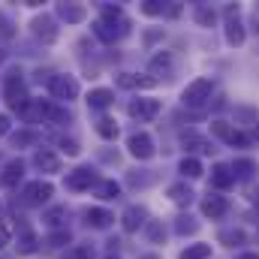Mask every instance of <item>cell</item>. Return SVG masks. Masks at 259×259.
Returning <instances> with one entry per match:
<instances>
[{
	"label": "cell",
	"mask_w": 259,
	"mask_h": 259,
	"mask_svg": "<svg viewBox=\"0 0 259 259\" xmlns=\"http://www.w3.org/2000/svg\"><path fill=\"white\" fill-rule=\"evenodd\" d=\"M3 100L15 109V112H21L30 100H27V91H24V81H21V72L18 69H12L9 75H6V84H3Z\"/></svg>",
	"instance_id": "1"
},
{
	"label": "cell",
	"mask_w": 259,
	"mask_h": 259,
	"mask_svg": "<svg viewBox=\"0 0 259 259\" xmlns=\"http://www.w3.org/2000/svg\"><path fill=\"white\" fill-rule=\"evenodd\" d=\"M211 91H214V84H211L208 78H196V81H190V84L184 88L181 100H184V106H190V109H202V106L211 100Z\"/></svg>",
	"instance_id": "2"
},
{
	"label": "cell",
	"mask_w": 259,
	"mask_h": 259,
	"mask_svg": "<svg viewBox=\"0 0 259 259\" xmlns=\"http://www.w3.org/2000/svg\"><path fill=\"white\" fill-rule=\"evenodd\" d=\"M49 91L58 100H75L78 97V81L72 75H52L49 78Z\"/></svg>",
	"instance_id": "3"
},
{
	"label": "cell",
	"mask_w": 259,
	"mask_h": 259,
	"mask_svg": "<svg viewBox=\"0 0 259 259\" xmlns=\"http://www.w3.org/2000/svg\"><path fill=\"white\" fill-rule=\"evenodd\" d=\"M52 193H55V187L49 181H33V184L24 187V202L27 205H42V202L52 199Z\"/></svg>",
	"instance_id": "4"
},
{
	"label": "cell",
	"mask_w": 259,
	"mask_h": 259,
	"mask_svg": "<svg viewBox=\"0 0 259 259\" xmlns=\"http://www.w3.org/2000/svg\"><path fill=\"white\" fill-rule=\"evenodd\" d=\"M130 115L139 121H154L160 115V103L157 100H133L130 103Z\"/></svg>",
	"instance_id": "5"
},
{
	"label": "cell",
	"mask_w": 259,
	"mask_h": 259,
	"mask_svg": "<svg viewBox=\"0 0 259 259\" xmlns=\"http://www.w3.org/2000/svg\"><path fill=\"white\" fill-rule=\"evenodd\" d=\"M130 154H133L136 160H148V157H154V142H151V136H148V133H136V136H130Z\"/></svg>",
	"instance_id": "6"
},
{
	"label": "cell",
	"mask_w": 259,
	"mask_h": 259,
	"mask_svg": "<svg viewBox=\"0 0 259 259\" xmlns=\"http://www.w3.org/2000/svg\"><path fill=\"white\" fill-rule=\"evenodd\" d=\"M226 15H229V21H226V39H229L232 46H241V42H244V27H241V21H238V6H229Z\"/></svg>",
	"instance_id": "7"
},
{
	"label": "cell",
	"mask_w": 259,
	"mask_h": 259,
	"mask_svg": "<svg viewBox=\"0 0 259 259\" xmlns=\"http://www.w3.org/2000/svg\"><path fill=\"white\" fill-rule=\"evenodd\" d=\"M91 184H97V175H94L88 166H81V169H75V172L66 175V187H69V190H88Z\"/></svg>",
	"instance_id": "8"
},
{
	"label": "cell",
	"mask_w": 259,
	"mask_h": 259,
	"mask_svg": "<svg viewBox=\"0 0 259 259\" xmlns=\"http://www.w3.org/2000/svg\"><path fill=\"white\" fill-rule=\"evenodd\" d=\"M211 184H214L217 190H226V187H232V184H235V172H232V166H226V163H217V166L211 169Z\"/></svg>",
	"instance_id": "9"
},
{
	"label": "cell",
	"mask_w": 259,
	"mask_h": 259,
	"mask_svg": "<svg viewBox=\"0 0 259 259\" xmlns=\"http://www.w3.org/2000/svg\"><path fill=\"white\" fill-rule=\"evenodd\" d=\"M33 33H36L42 42H55V39H58V27H55V21H52L49 15L33 18Z\"/></svg>",
	"instance_id": "10"
},
{
	"label": "cell",
	"mask_w": 259,
	"mask_h": 259,
	"mask_svg": "<svg viewBox=\"0 0 259 259\" xmlns=\"http://www.w3.org/2000/svg\"><path fill=\"white\" fill-rule=\"evenodd\" d=\"M21 175H24V163L21 160H9L6 169H3V175H0V184L3 187H15L21 181Z\"/></svg>",
	"instance_id": "11"
},
{
	"label": "cell",
	"mask_w": 259,
	"mask_h": 259,
	"mask_svg": "<svg viewBox=\"0 0 259 259\" xmlns=\"http://www.w3.org/2000/svg\"><path fill=\"white\" fill-rule=\"evenodd\" d=\"M226 208H229V202H226L223 196H208V199L202 202V214H205V217H211V220L223 217V214H226Z\"/></svg>",
	"instance_id": "12"
},
{
	"label": "cell",
	"mask_w": 259,
	"mask_h": 259,
	"mask_svg": "<svg viewBox=\"0 0 259 259\" xmlns=\"http://www.w3.org/2000/svg\"><path fill=\"white\" fill-rule=\"evenodd\" d=\"M33 160H36V166H39L42 172H61V160H58V154L49 151V148H39Z\"/></svg>",
	"instance_id": "13"
},
{
	"label": "cell",
	"mask_w": 259,
	"mask_h": 259,
	"mask_svg": "<svg viewBox=\"0 0 259 259\" xmlns=\"http://www.w3.org/2000/svg\"><path fill=\"white\" fill-rule=\"evenodd\" d=\"M58 15L69 21V24H78V21H84V15H88V9L81 6V3H61L58 6Z\"/></svg>",
	"instance_id": "14"
},
{
	"label": "cell",
	"mask_w": 259,
	"mask_h": 259,
	"mask_svg": "<svg viewBox=\"0 0 259 259\" xmlns=\"http://www.w3.org/2000/svg\"><path fill=\"white\" fill-rule=\"evenodd\" d=\"M112 220H115V217H112L109 211H103V208H91V211H88V223H91V226H97V229L112 226Z\"/></svg>",
	"instance_id": "15"
},
{
	"label": "cell",
	"mask_w": 259,
	"mask_h": 259,
	"mask_svg": "<svg viewBox=\"0 0 259 259\" xmlns=\"http://www.w3.org/2000/svg\"><path fill=\"white\" fill-rule=\"evenodd\" d=\"M118 84H121V88H154L157 78H139V75L124 72V75H118Z\"/></svg>",
	"instance_id": "16"
},
{
	"label": "cell",
	"mask_w": 259,
	"mask_h": 259,
	"mask_svg": "<svg viewBox=\"0 0 259 259\" xmlns=\"http://www.w3.org/2000/svg\"><path fill=\"white\" fill-rule=\"evenodd\" d=\"M112 100H115V94L106 91V88H97V91H91V97H88V103H91L94 109H106Z\"/></svg>",
	"instance_id": "17"
},
{
	"label": "cell",
	"mask_w": 259,
	"mask_h": 259,
	"mask_svg": "<svg viewBox=\"0 0 259 259\" xmlns=\"http://www.w3.org/2000/svg\"><path fill=\"white\" fill-rule=\"evenodd\" d=\"M169 196H172V202H178V205H190V202H193V190L184 187V184H172V187H169Z\"/></svg>",
	"instance_id": "18"
},
{
	"label": "cell",
	"mask_w": 259,
	"mask_h": 259,
	"mask_svg": "<svg viewBox=\"0 0 259 259\" xmlns=\"http://www.w3.org/2000/svg\"><path fill=\"white\" fill-rule=\"evenodd\" d=\"M142 217H145L142 208H127V214H124V229H127V232H136V229L145 223Z\"/></svg>",
	"instance_id": "19"
},
{
	"label": "cell",
	"mask_w": 259,
	"mask_h": 259,
	"mask_svg": "<svg viewBox=\"0 0 259 259\" xmlns=\"http://www.w3.org/2000/svg\"><path fill=\"white\" fill-rule=\"evenodd\" d=\"M211 256V244H190L178 259H208Z\"/></svg>",
	"instance_id": "20"
},
{
	"label": "cell",
	"mask_w": 259,
	"mask_h": 259,
	"mask_svg": "<svg viewBox=\"0 0 259 259\" xmlns=\"http://www.w3.org/2000/svg\"><path fill=\"white\" fill-rule=\"evenodd\" d=\"M12 142H15V148L36 145V142H39V133H36V130H21V133H15V136H12Z\"/></svg>",
	"instance_id": "21"
},
{
	"label": "cell",
	"mask_w": 259,
	"mask_h": 259,
	"mask_svg": "<svg viewBox=\"0 0 259 259\" xmlns=\"http://www.w3.org/2000/svg\"><path fill=\"white\" fill-rule=\"evenodd\" d=\"M181 175H184V178H199V175H202V163L193 160V157H184V160H181Z\"/></svg>",
	"instance_id": "22"
},
{
	"label": "cell",
	"mask_w": 259,
	"mask_h": 259,
	"mask_svg": "<svg viewBox=\"0 0 259 259\" xmlns=\"http://www.w3.org/2000/svg\"><path fill=\"white\" fill-rule=\"evenodd\" d=\"M18 250H21V253H33V250H36V238H33V232H30V229H21Z\"/></svg>",
	"instance_id": "23"
},
{
	"label": "cell",
	"mask_w": 259,
	"mask_h": 259,
	"mask_svg": "<svg viewBox=\"0 0 259 259\" xmlns=\"http://www.w3.org/2000/svg\"><path fill=\"white\" fill-rule=\"evenodd\" d=\"M97 193H100V199H115V196H121V184H115V181H100Z\"/></svg>",
	"instance_id": "24"
},
{
	"label": "cell",
	"mask_w": 259,
	"mask_h": 259,
	"mask_svg": "<svg viewBox=\"0 0 259 259\" xmlns=\"http://www.w3.org/2000/svg\"><path fill=\"white\" fill-rule=\"evenodd\" d=\"M97 133H100L103 139H115V136H118V124H115L112 118H103V121L97 124Z\"/></svg>",
	"instance_id": "25"
},
{
	"label": "cell",
	"mask_w": 259,
	"mask_h": 259,
	"mask_svg": "<svg viewBox=\"0 0 259 259\" xmlns=\"http://www.w3.org/2000/svg\"><path fill=\"white\" fill-rule=\"evenodd\" d=\"M169 66H172V55H169V52H163V55H157V58L151 61V72H160V69L166 72Z\"/></svg>",
	"instance_id": "26"
},
{
	"label": "cell",
	"mask_w": 259,
	"mask_h": 259,
	"mask_svg": "<svg viewBox=\"0 0 259 259\" xmlns=\"http://www.w3.org/2000/svg\"><path fill=\"white\" fill-rule=\"evenodd\" d=\"M184 148H190V151H211V148H208V142H205V139H199V136H193V133H190V136H184Z\"/></svg>",
	"instance_id": "27"
},
{
	"label": "cell",
	"mask_w": 259,
	"mask_h": 259,
	"mask_svg": "<svg viewBox=\"0 0 259 259\" xmlns=\"http://www.w3.org/2000/svg\"><path fill=\"white\" fill-rule=\"evenodd\" d=\"M232 172H235L238 178H247V175L253 172V163H250V160H238V163L232 166Z\"/></svg>",
	"instance_id": "28"
},
{
	"label": "cell",
	"mask_w": 259,
	"mask_h": 259,
	"mask_svg": "<svg viewBox=\"0 0 259 259\" xmlns=\"http://www.w3.org/2000/svg\"><path fill=\"white\" fill-rule=\"evenodd\" d=\"M46 244H49V247H64V244H69V232H55V235H49Z\"/></svg>",
	"instance_id": "29"
},
{
	"label": "cell",
	"mask_w": 259,
	"mask_h": 259,
	"mask_svg": "<svg viewBox=\"0 0 259 259\" xmlns=\"http://www.w3.org/2000/svg\"><path fill=\"white\" fill-rule=\"evenodd\" d=\"M226 142H229V145H238V148H247V145H250V136H244V133L232 130V136H229Z\"/></svg>",
	"instance_id": "30"
},
{
	"label": "cell",
	"mask_w": 259,
	"mask_h": 259,
	"mask_svg": "<svg viewBox=\"0 0 259 259\" xmlns=\"http://www.w3.org/2000/svg\"><path fill=\"white\" fill-rule=\"evenodd\" d=\"M0 36H3V39H12V36H15V30H12V21H9L3 12H0Z\"/></svg>",
	"instance_id": "31"
},
{
	"label": "cell",
	"mask_w": 259,
	"mask_h": 259,
	"mask_svg": "<svg viewBox=\"0 0 259 259\" xmlns=\"http://www.w3.org/2000/svg\"><path fill=\"white\" fill-rule=\"evenodd\" d=\"M196 21H199V24H214V12L205 9V6H199V9H196Z\"/></svg>",
	"instance_id": "32"
},
{
	"label": "cell",
	"mask_w": 259,
	"mask_h": 259,
	"mask_svg": "<svg viewBox=\"0 0 259 259\" xmlns=\"http://www.w3.org/2000/svg\"><path fill=\"white\" fill-rule=\"evenodd\" d=\"M142 12H145V15H163V3L148 0V3H142Z\"/></svg>",
	"instance_id": "33"
},
{
	"label": "cell",
	"mask_w": 259,
	"mask_h": 259,
	"mask_svg": "<svg viewBox=\"0 0 259 259\" xmlns=\"http://www.w3.org/2000/svg\"><path fill=\"white\" fill-rule=\"evenodd\" d=\"M64 217H66V208H55V211H49V214H46V220H49L52 226H58Z\"/></svg>",
	"instance_id": "34"
},
{
	"label": "cell",
	"mask_w": 259,
	"mask_h": 259,
	"mask_svg": "<svg viewBox=\"0 0 259 259\" xmlns=\"http://www.w3.org/2000/svg\"><path fill=\"white\" fill-rule=\"evenodd\" d=\"M66 259H91V250H88V247H72V250L66 253Z\"/></svg>",
	"instance_id": "35"
},
{
	"label": "cell",
	"mask_w": 259,
	"mask_h": 259,
	"mask_svg": "<svg viewBox=\"0 0 259 259\" xmlns=\"http://www.w3.org/2000/svg\"><path fill=\"white\" fill-rule=\"evenodd\" d=\"M61 151H66L69 157H75V154H78V145H75L72 139H61Z\"/></svg>",
	"instance_id": "36"
},
{
	"label": "cell",
	"mask_w": 259,
	"mask_h": 259,
	"mask_svg": "<svg viewBox=\"0 0 259 259\" xmlns=\"http://www.w3.org/2000/svg\"><path fill=\"white\" fill-rule=\"evenodd\" d=\"M9 241H12V232H9V226L0 220V247H6Z\"/></svg>",
	"instance_id": "37"
},
{
	"label": "cell",
	"mask_w": 259,
	"mask_h": 259,
	"mask_svg": "<svg viewBox=\"0 0 259 259\" xmlns=\"http://www.w3.org/2000/svg\"><path fill=\"white\" fill-rule=\"evenodd\" d=\"M148 235H151L154 241H160V238H163V226H160V223H148Z\"/></svg>",
	"instance_id": "38"
},
{
	"label": "cell",
	"mask_w": 259,
	"mask_h": 259,
	"mask_svg": "<svg viewBox=\"0 0 259 259\" xmlns=\"http://www.w3.org/2000/svg\"><path fill=\"white\" fill-rule=\"evenodd\" d=\"M220 241H232V244H235V241H244V232H223Z\"/></svg>",
	"instance_id": "39"
},
{
	"label": "cell",
	"mask_w": 259,
	"mask_h": 259,
	"mask_svg": "<svg viewBox=\"0 0 259 259\" xmlns=\"http://www.w3.org/2000/svg\"><path fill=\"white\" fill-rule=\"evenodd\" d=\"M196 223H184V217H181V223H178V232H193Z\"/></svg>",
	"instance_id": "40"
},
{
	"label": "cell",
	"mask_w": 259,
	"mask_h": 259,
	"mask_svg": "<svg viewBox=\"0 0 259 259\" xmlns=\"http://www.w3.org/2000/svg\"><path fill=\"white\" fill-rule=\"evenodd\" d=\"M6 133H9V118L0 115V136H6Z\"/></svg>",
	"instance_id": "41"
},
{
	"label": "cell",
	"mask_w": 259,
	"mask_h": 259,
	"mask_svg": "<svg viewBox=\"0 0 259 259\" xmlns=\"http://www.w3.org/2000/svg\"><path fill=\"white\" fill-rule=\"evenodd\" d=\"M166 15H169V18H175V15H181V6H178V3H172V6L166 9Z\"/></svg>",
	"instance_id": "42"
},
{
	"label": "cell",
	"mask_w": 259,
	"mask_h": 259,
	"mask_svg": "<svg viewBox=\"0 0 259 259\" xmlns=\"http://www.w3.org/2000/svg\"><path fill=\"white\" fill-rule=\"evenodd\" d=\"M238 259H259V253H241Z\"/></svg>",
	"instance_id": "43"
},
{
	"label": "cell",
	"mask_w": 259,
	"mask_h": 259,
	"mask_svg": "<svg viewBox=\"0 0 259 259\" xmlns=\"http://www.w3.org/2000/svg\"><path fill=\"white\" fill-rule=\"evenodd\" d=\"M142 259H160V256H154V253H145V256H142Z\"/></svg>",
	"instance_id": "44"
},
{
	"label": "cell",
	"mask_w": 259,
	"mask_h": 259,
	"mask_svg": "<svg viewBox=\"0 0 259 259\" xmlns=\"http://www.w3.org/2000/svg\"><path fill=\"white\" fill-rule=\"evenodd\" d=\"M256 24H259V9H256Z\"/></svg>",
	"instance_id": "45"
},
{
	"label": "cell",
	"mask_w": 259,
	"mask_h": 259,
	"mask_svg": "<svg viewBox=\"0 0 259 259\" xmlns=\"http://www.w3.org/2000/svg\"><path fill=\"white\" fill-rule=\"evenodd\" d=\"M3 58H6V55H3V52H0V61H3Z\"/></svg>",
	"instance_id": "46"
},
{
	"label": "cell",
	"mask_w": 259,
	"mask_h": 259,
	"mask_svg": "<svg viewBox=\"0 0 259 259\" xmlns=\"http://www.w3.org/2000/svg\"><path fill=\"white\" fill-rule=\"evenodd\" d=\"M109 259H118V256H109Z\"/></svg>",
	"instance_id": "47"
},
{
	"label": "cell",
	"mask_w": 259,
	"mask_h": 259,
	"mask_svg": "<svg viewBox=\"0 0 259 259\" xmlns=\"http://www.w3.org/2000/svg\"><path fill=\"white\" fill-rule=\"evenodd\" d=\"M256 136H259V130H256Z\"/></svg>",
	"instance_id": "48"
}]
</instances>
